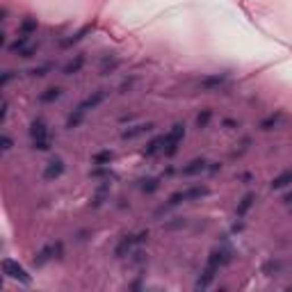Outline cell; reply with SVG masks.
<instances>
[{"mask_svg":"<svg viewBox=\"0 0 292 292\" xmlns=\"http://www.w3.org/2000/svg\"><path fill=\"white\" fill-rule=\"evenodd\" d=\"M226 260H228V251H224V249H215V251H212L210 258H208V262H206V270H203L201 279L197 281V290H206L208 285L215 281V274H217L219 267H222Z\"/></svg>","mask_w":292,"mask_h":292,"instance_id":"obj_1","label":"cell"},{"mask_svg":"<svg viewBox=\"0 0 292 292\" xmlns=\"http://www.w3.org/2000/svg\"><path fill=\"white\" fill-rule=\"evenodd\" d=\"M105 101V89H99V91H94V94L89 96V99H85L80 105H78V110H76V114H71L69 116V121H66V128H76L78 124L82 121V116L87 114L89 110H94V108H99L101 103Z\"/></svg>","mask_w":292,"mask_h":292,"instance_id":"obj_2","label":"cell"},{"mask_svg":"<svg viewBox=\"0 0 292 292\" xmlns=\"http://www.w3.org/2000/svg\"><path fill=\"white\" fill-rule=\"evenodd\" d=\"M183 137H185V126L183 124L172 126V130H169L167 135H162V153L169 155V158L176 155V151H178V146H181Z\"/></svg>","mask_w":292,"mask_h":292,"instance_id":"obj_3","label":"cell"},{"mask_svg":"<svg viewBox=\"0 0 292 292\" xmlns=\"http://www.w3.org/2000/svg\"><path fill=\"white\" fill-rule=\"evenodd\" d=\"M30 137H32V144H35L37 151H48L51 144H48V130H46V124L41 119H35L30 126Z\"/></svg>","mask_w":292,"mask_h":292,"instance_id":"obj_4","label":"cell"},{"mask_svg":"<svg viewBox=\"0 0 292 292\" xmlns=\"http://www.w3.org/2000/svg\"><path fill=\"white\" fill-rule=\"evenodd\" d=\"M208 194H210V189H208V187H201V185H197V187L183 189V192H174L172 197H169V206H178V203H183V201H194V199L208 197Z\"/></svg>","mask_w":292,"mask_h":292,"instance_id":"obj_5","label":"cell"},{"mask_svg":"<svg viewBox=\"0 0 292 292\" xmlns=\"http://www.w3.org/2000/svg\"><path fill=\"white\" fill-rule=\"evenodd\" d=\"M3 272L9 276V279L18 281V283H26V285H28V283L32 281L30 274L26 272V267L18 265L16 260H12V258H5V260H3Z\"/></svg>","mask_w":292,"mask_h":292,"instance_id":"obj_6","label":"cell"},{"mask_svg":"<svg viewBox=\"0 0 292 292\" xmlns=\"http://www.w3.org/2000/svg\"><path fill=\"white\" fill-rule=\"evenodd\" d=\"M62 174H64V160L62 158H53L51 162L46 164V169H43V178H46V181H55Z\"/></svg>","mask_w":292,"mask_h":292,"instance_id":"obj_7","label":"cell"},{"mask_svg":"<svg viewBox=\"0 0 292 292\" xmlns=\"http://www.w3.org/2000/svg\"><path fill=\"white\" fill-rule=\"evenodd\" d=\"M206 169H208V160L197 158V160H192V162L185 164V167H183V174H185V176H197V174L206 172Z\"/></svg>","mask_w":292,"mask_h":292,"instance_id":"obj_8","label":"cell"},{"mask_svg":"<svg viewBox=\"0 0 292 292\" xmlns=\"http://www.w3.org/2000/svg\"><path fill=\"white\" fill-rule=\"evenodd\" d=\"M57 251H60V245H48V247H43V249L37 254V258H35V265H43V262L51 260L53 254H57Z\"/></svg>","mask_w":292,"mask_h":292,"instance_id":"obj_9","label":"cell"},{"mask_svg":"<svg viewBox=\"0 0 292 292\" xmlns=\"http://www.w3.org/2000/svg\"><path fill=\"white\" fill-rule=\"evenodd\" d=\"M151 128H153V126H151V124H139V126H133V128H130V130H124V133H121V137H124V139H133V137H137V135H142V133H149Z\"/></svg>","mask_w":292,"mask_h":292,"instance_id":"obj_10","label":"cell"},{"mask_svg":"<svg viewBox=\"0 0 292 292\" xmlns=\"http://www.w3.org/2000/svg\"><path fill=\"white\" fill-rule=\"evenodd\" d=\"M292 183V172H283L281 176H276L274 181H272V189H283L285 185Z\"/></svg>","mask_w":292,"mask_h":292,"instance_id":"obj_11","label":"cell"},{"mask_svg":"<svg viewBox=\"0 0 292 292\" xmlns=\"http://www.w3.org/2000/svg\"><path fill=\"white\" fill-rule=\"evenodd\" d=\"M251 206H254V194H245L242 201H240V206H237V217H245Z\"/></svg>","mask_w":292,"mask_h":292,"instance_id":"obj_12","label":"cell"},{"mask_svg":"<svg viewBox=\"0 0 292 292\" xmlns=\"http://www.w3.org/2000/svg\"><path fill=\"white\" fill-rule=\"evenodd\" d=\"M158 151H162V137L153 139V142H151V144H149V146H146V149L142 151V155H144V158H151V155H155V153H158Z\"/></svg>","mask_w":292,"mask_h":292,"instance_id":"obj_13","label":"cell"},{"mask_svg":"<svg viewBox=\"0 0 292 292\" xmlns=\"http://www.w3.org/2000/svg\"><path fill=\"white\" fill-rule=\"evenodd\" d=\"M60 96H62V89H60V87H51V89H46L41 96H39V99H41L43 103H51V101H57Z\"/></svg>","mask_w":292,"mask_h":292,"instance_id":"obj_14","label":"cell"},{"mask_svg":"<svg viewBox=\"0 0 292 292\" xmlns=\"http://www.w3.org/2000/svg\"><path fill=\"white\" fill-rule=\"evenodd\" d=\"M82 64H85V57L78 55V57H76V62H71V64H66V66H64V76H73V73H78V71L82 69Z\"/></svg>","mask_w":292,"mask_h":292,"instance_id":"obj_15","label":"cell"},{"mask_svg":"<svg viewBox=\"0 0 292 292\" xmlns=\"http://www.w3.org/2000/svg\"><path fill=\"white\" fill-rule=\"evenodd\" d=\"M226 82V76H212V78H206L203 80V89H212V87H219Z\"/></svg>","mask_w":292,"mask_h":292,"instance_id":"obj_16","label":"cell"},{"mask_svg":"<svg viewBox=\"0 0 292 292\" xmlns=\"http://www.w3.org/2000/svg\"><path fill=\"white\" fill-rule=\"evenodd\" d=\"M89 30H91V28H89V26H87V28H82V30H80V32H78V35H73L71 39H66V41H64V46H71V43L80 41V39H82V37H85V35H87V32H89Z\"/></svg>","mask_w":292,"mask_h":292,"instance_id":"obj_17","label":"cell"},{"mask_svg":"<svg viewBox=\"0 0 292 292\" xmlns=\"http://www.w3.org/2000/svg\"><path fill=\"white\" fill-rule=\"evenodd\" d=\"M32 30H37V21H35V18L28 16L26 21H23V35H30Z\"/></svg>","mask_w":292,"mask_h":292,"instance_id":"obj_18","label":"cell"},{"mask_svg":"<svg viewBox=\"0 0 292 292\" xmlns=\"http://www.w3.org/2000/svg\"><path fill=\"white\" fill-rule=\"evenodd\" d=\"M208 121H210V110H206V112H203V114H199V119H197L199 128H206V126H208Z\"/></svg>","mask_w":292,"mask_h":292,"instance_id":"obj_19","label":"cell"},{"mask_svg":"<svg viewBox=\"0 0 292 292\" xmlns=\"http://www.w3.org/2000/svg\"><path fill=\"white\" fill-rule=\"evenodd\" d=\"M155 187H158V181H155V178H149V181H144V185H142L144 192H153Z\"/></svg>","mask_w":292,"mask_h":292,"instance_id":"obj_20","label":"cell"},{"mask_svg":"<svg viewBox=\"0 0 292 292\" xmlns=\"http://www.w3.org/2000/svg\"><path fill=\"white\" fill-rule=\"evenodd\" d=\"M96 162H103V160H112V153H110V151H105V153H99V155H96Z\"/></svg>","mask_w":292,"mask_h":292,"instance_id":"obj_21","label":"cell"},{"mask_svg":"<svg viewBox=\"0 0 292 292\" xmlns=\"http://www.w3.org/2000/svg\"><path fill=\"white\" fill-rule=\"evenodd\" d=\"M9 149H12V139L5 135V137H3V151H9Z\"/></svg>","mask_w":292,"mask_h":292,"instance_id":"obj_22","label":"cell"},{"mask_svg":"<svg viewBox=\"0 0 292 292\" xmlns=\"http://www.w3.org/2000/svg\"><path fill=\"white\" fill-rule=\"evenodd\" d=\"M7 108H9V105H7V101H3V112H0V121H5V119H7Z\"/></svg>","mask_w":292,"mask_h":292,"instance_id":"obj_23","label":"cell"}]
</instances>
